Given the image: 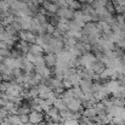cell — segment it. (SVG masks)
I'll use <instances>...</instances> for the list:
<instances>
[{
  "label": "cell",
  "instance_id": "9c48e42d",
  "mask_svg": "<svg viewBox=\"0 0 125 125\" xmlns=\"http://www.w3.org/2000/svg\"><path fill=\"white\" fill-rule=\"evenodd\" d=\"M11 9H12L13 11H26V10L28 9V5H27V2L23 1V0H16L15 4L11 6Z\"/></svg>",
  "mask_w": 125,
  "mask_h": 125
},
{
  "label": "cell",
  "instance_id": "ffe728a7",
  "mask_svg": "<svg viewBox=\"0 0 125 125\" xmlns=\"http://www.w3.org/2000/svg\"><path fill=\"white\" fill-rule=\"evenodd\" d=\"M49 1H51V2H52V1H56V0H49Z\"/></svg>",
  "mask_w": 125,
  "mask_h": 125
},
{
  "label": "cell",
  "instance_id": "3957f363",
  "mask_svg": "<svg viewBox=\"0 0 125 125\" xmlns=\"http://www.w3.org/2000/svg\"><path fill=\"white\" fill-rule=\"evenodd\" d=\"M28 117H29V123L35 124V125L42 124V120H44V114H42V112H38V111H32V112L28 114Z\"/></svg>",
  "mask_w": 125,
  "mask_h": 125
},
{
  "label": "cell",
  "instance_id": "8fae6325",
  "mask_svg": "<svg viewBox=\"0 0 125 125\" xmlns=\"http://www.w3.org/2000/svg\"><path fill=\"white\" fill-rule=\"evenodd\" d=\"M44 52L45 51H44V49H42V46H39L37 44H31V46H29V53H32L34 56H42Z\"/></svg>",
  "mask_w": 125,
  "mask_h": 125
},
{
  "label": "cell",
  "instance_id": "7c38bea8",
  "mask_svg": "<svg viewBox=\"0 0 125 125\" xmlns=\"http://www.w3.org/2000/svg\"><path fill=\"white\" fill-rule=\"evenodd\" d=\"M83 117L90 118V119L96 118L97 117V112H96L95 107H87V108H85V111L83 112Z\"/></svg>",
  "mask_w": 125,
  "mask_h": 125
},
{
  "label": "cell",
  "instance_id": "9a60e30c",
  "mask_svg": "<svg viewBox=\"0 0 125 125\" xmlns=\"http://www.w3.org/2000/svg\"><path fill=\"white\" fill-rule=\"evenodd\" d=\"M31 112H32V107L23 104V106H18V107H17L16 114H17V115H21V114H29Z\"/></svg>",
  "mask_w": 125,
  "mask_h": 125
},
{
  "label": "cell",
  "instance_id": "5b68a950",
  "mask_svg": "<svg viewBox=\"0 0 125 125\" xmlns=\"http://www.w3.org/2000/svg\"><path fill=\"white\" fill-rule=\"evenodd\" d=\"M56 29H57V32L66 34V33L69 31V22L66 21V20H61V18H60V20L56 22Z\"/></svg>",
  "mask_w": 125,
  "mask_h": 125
},
{
  "label": "cell",
  "instance_id": "5bb4252c",
  "mask_svg": "<svg viewBox=\"0 0 125 125\" xmlns=\"http://www.w3.org/2000/svg\"><path fill=\"white\" fill-rule=\"evenodd\" d=\"M53 107H55V108H57L60 112H63V111H67V109H68L67 104L62 101V98H61V97H58V98L53 102Z\"/></svg>",
  "mask_w": 125,
  "mask_h": 125
},
{
  "label": "cell",
  "instance_id": "ba28073f",
  "mask_svg": "<svg viewBox=\"0 0 125 125\" xmlns=\"http://www.w3.org/2000/svg\"><path fill=\"white\" fill-rule=\"evenodd\" d=\"M61 98H62V101L68 106L73 100H75V96H74V94H73V91H72V89H69V90H67V91H64L62 95H61Z\"/></svg>",
  "mask_w": 125,
  "mask_h": 125
},
{
  "label": "cell",
  "instance_id": "2e32d148",
  "mask_svg": "<svg viewBox=\"0 0 125 125\" xmlns=\"http://www.w3.org/2000/svg\"><path fill=\"white\" fill-rule=\"evenodd\" d=\"M7 120L10 122L11 125H22V122H21V119H20V115H17V114H11V115H9V117H7Z\"/></svg>",
  "mask_w": 125,
  "mask_h": 125
},
{
  "label": "cell",
  "instance_id": "8992f818",
  "mask_svg": "<svg viewBox=\"0 0 125 125\" xmlns=\"http://www.w3.org/2000/svg\"><path fill=\"white\" fill-rule=\"evenodd\" d=\"M67 107H68L69 111H72V112H74V113H79V112L83 109V102H82L80 100H77V98H75V100H73Z\"/></svg>",
  "mask_w": 125,
  "mask_h": 125
},
{
  "label": "cell",
  "instance_id": "e0dca14e",
  "mask_svg": "<svg viewBox=\"0 0 125 125\" xmlns=\"http://www.w3.org/2000/svg\"><path fill=\"white\" fill-rule=\"evenodd\" d=\"M29 46H31V44H28V42H20L18 44V50L21 51V52H23V53H28L29 52Z\"/></svg>",
  "mask_w": 125,
  "mask_h": 125
},
{
  "label": "cell",
  "instance_id": "30bf717a",
  "mask_svg": "<svg viewBox=\"0 0 125 125\" xmlns=\"http://www.w3.org/2000/svg\"><path fill=\"white\" fill-rule=\"evenodd\" d=\"M44 9H45V11L49 12V13H57V11H58L60 7H58L55 2L45 1V2H44Z\"/></svg>",
  "mask_w": 125,
  "mask_h": 125
},
{
  "label": "cell",
  "instance_id": "4fadbf2b",
  "mask_svg": "<svg viewBox=\"0 0 125 125\" xmlns=\"http://www.w3.org/2000/svg\"><path fill=\"white\" fill-rule=\"evenodd\" d=\"M34 69V64L32 62H29L26 57H23V63H22V71H24L26 73H32V71Z\"/></svg>",
  "mask_w": 125,
  "mask_h": 125
},
{
  "label": "cell",
  "instance_id": "44dd1931",
  "mask_svg": "<svg viewBox=\"0 0 125 125\" xmlns=\"http://www.w3.org/2000/svg\"><path fill=\"white\" fill-rule=\"evenodd\" d=\"M22 125H26V124H22Z\"/></svg>",
  "mask_w": 125,
  "mask_h": 125
},
{
  "label": "cell",
  "instance_id": "d6986e66",
  "mask_svg": "<svg viewBox=\"0 0 125 125\" xmlns=\"http://www.w3.org/2000/svg\"><path fill=\"white\" fill-rule=\"evenodd\" d=\"M9 112L4 108V107H0V122H2V120H5L7 117H9Z\"/></svg>",
  "mask_w": 125,
  "mask_h": 125
},
{
  "label": "cell",
  "instance_id": "277c9868",
  "mask_svg": "<svg viewBox=\"0 0 125 125\" xmlns=\"http://www.w3.org/2000/svg\"><path fill=\"white\" fill-rule=\"evenodd\" d=\"M38 87V92H39V97L42 98V100H46V97H47V95L52 91V89L47 85V84H44L42 83L40 85H38L37 86Z\"/></svg>",
  "mask_w": 125,
  "mask_h": 125
},
{
  "label": "cell",
  "instance_id": "52a82bcc",
  "mask_svg": "<svg viewBox=\"0 0 125 125\" xmlns=\"http://www.w3.org/2000/svg\"><path fill=\"white\" fill-rule=\"evenodd\" d=\"M44 58H45V64H46L47 68H51V67L56 66V62H57L56 53H46V56Z\"/></svg>",
  "mask_w": 125,
  "mask_h": 125
},
{
  "label": "cell",
  "instance_id": "ac0fdd59",
  "mask_svg": "<svg viewBox=\"0 0 125 125\" xmlns=\"http://www.w3.org/2000/svg\"><path fill=\"white\" fill-rule=\"evenodd\" d=\"M10 10V6L5 2V0H0V13H4Z\"/></svg>",
  "mask_w": 125,
  "mask_h": 125
},
{
  "label": "cell",
  "instance_id": "7a4b0ae2",
  "mask_svg": "<svg viewBox=\"0 0 125 125\" xmlns=\"http://www.w3.org/2000/svg\"><path fill=\"white\" fill-rule=\"evenodd\" d=\"M57 16H58L61 20L69 21V20L73 18V16H74V10H72L71 7H61V9H58V11H57Z\"/></svg>",
  "mask_w": 125,
  "mask_h": 125
},
{
  "label": "cell",
  "instance_id": "6da1fadb",
  "mask_svg": "<svg viewBox=\"0 0 125 125\" xmlns=\"http://www.w3.org/2000/svg\"><path fill=\"white\" fill-rule=\"evenodd\" d=\"M18 37L21 39V42H26L28 44H35L38 35L34 34V32L32 31H21L18 33Z\"/></svg>",
  "mask_w": 125,
  "mask_h": 125
}]
</instances>
